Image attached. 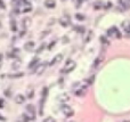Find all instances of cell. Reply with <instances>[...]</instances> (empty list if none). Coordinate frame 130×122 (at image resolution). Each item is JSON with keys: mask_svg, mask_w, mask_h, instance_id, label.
Returning <instances> with one entry per match:
<instances>
[{"mask_svg": "<svg viewBox=\"0 0 130 122\" xmlns=\"http://www.w3.org/2000/svg\"><path fill=\"white\" fill-rule=\"evenodd\" d=\"M75 66H77L75 62L70 60V61H67V62L65 63V65H64V67L62 69L60 72H62V73H70V72H72V71L75 69Z\"/></svg>", "mask_w": 130, "mask_h": 122, "instance_id": "obj_1", "label": "cell"}, {"mask_svg": "<svg viewBox=\"0 0 130 122\" xmlns=\"http://www.w3.org/2000/svg\"><path fill=\"white\" fill-rule=\"evenodd\" d=\"M88 85H87L86 82H83L82 85H80V87L79 88H77L75 89V91H74V94L78 96V97H82V96L86 95V92H87V88H88Z\"/></svg>", "mask_w": 130, "mask_h": 122, "instance_id": "obj_2", "label": "cell"}, {"mask_svg": "<svg viewBox=\"0 0 130 122\" xmlns=\"http://www.w3.org/2000/svg\"><path fill=\"white\" fill-rule=\"evenodd\" d=\"M25 111H26V114H27V116L30 118V120L35 119V107H34V105H32V104L26 105Z\"/></svg>", "mask_w": 130, "mask_h": 122, "instance_id": "obj_3", "label": "cell"}, {"mask_svg": "<svg viewBox=\"0 0 130 122\" xmlns=\"http://www.w3.org/2000/svg\"><path fill=\"white\" fill-rule=\"evenodd\" d=\"M60 110H62L63 114L66 116V118H71V116H73V114H74L73 109L69 105H62V109Z\"/></svg>", "mask_w": 130, "mask_h": 122, "instance_id": "obj_4", "label": "cell"}, {"mask_svg": "<svg viewBox=\"0 0 130 122\" xmlns=\"http://www.w3.org/2000/svg\"><path fill=\"white\" fill-rule=\"evenodd\" d=\"M107 36L115 37V38H121V33L119 32V30H118L115 26H112L111 29H108V31H107Z\"/></svg>", "mask_w": 130, "mask_h": 122, "instance_id": "obj_5", "label": "cell"}, {"mask_svg": "<svg viewBox=\"0 0 130 122\" xmlns=\"http://www.w3.org/2000/svg\"><path fill=\"white\" fill-rule=\"evenodd\" d=\"M122 29L124 31V34L127 38H130V21H123L122 22Z\"/></svg>", "mask_w": 130, "mask_h": 122, "instance_id": "obj_6", "label": "cell"}, {"mask_svg": "<svg viewBox=\"0 0 130 122\" xmlns=\"http://www.w3.org/2000/svg\"><path fill=\"white\" fill-rule=\"evenodd\" d=\"M63 54H57L56 56L54 57L53 60L50 61V63H49V65L50 66H54V65H57V64H59L62 61H63Z\"/></svg>", "mask_w": 130, "mask_h": 122, "instance_id": "obj_7", "label": "cell"}, {"mask_svg": "<svg viewBox=\"0 0 130 122\" xmlns=\"http://www.w3.org/2000/svg\"><path fill=\"white\" fill-rule=\"evenodd\" d=\"M59 23H60V25H62V26H64V27L69 26V25H70V23H71L70 17H69V16H63L59 20Z\"/></svg>", "mask_w": 130, "mask_h": 122, "instance_id": "obj_8", "label": "cell"}, {"mask_svg": "<svg viewBox=\"0 0 130 122\" xmlns=\"http://www.w3.org/2000/svg\"><path fill=\"white\" fill-rule=\"evenodd\" d=\"M103 61H104V54H100L99 56H98L96 60H95V62H94V64H93V66H91V67H93V69H96L97 66L99 65L100 63L103 62Z\"/></svg>", "mask_w": 130, "mask_h": 122, "instance_id": "obj_9", "label": "cell"}, {"mask_svg": "<svg viewBox=\"0 0 130 122\" xmlns=\"http://www.w3.org/2000/svg\"><path fill=\"white\" fill-rule=\"evenodd\" d=\"M46 67H47V64H46V63H42V64H40V65L37 67V70H35V73H37L38 75H40V74H42V73L45 72Z\"/></svg>", "mask_w": 130, "mask_h": 122, "instance_id": "obj_10", "label": "cell"}, {"mask_svg": "<svg viewBox=\"0 0 130 122\" xmlns=\"http://www.w3.org/2000/svg\"><path fill=\"white\" fill-rule=\"evenodd\" d=\"M34 47H35V43L33 41H29V42H26L24 45V49L27 50V51H32L34 49Z\"/></svg>", "mask_w": 130, "mask_h": 122, "instance_id": "obj_11", "label": "cell"}, {"mask_svg": "<svg viewBox=\"0 0 130 122\" xmlns=\"http://www.w3.org/2000/svg\"><path fill=\"white\" fill-rule=\"evenodd\" d=\"M25 96H23L22 94H18V95L15 97V102L17 103V104H23L24 102H25Z\"/></svg>", "mask_w": 130, "mask_h": 122, "instance_id": "obj_12", "label": "cell"}, {"mask_svg": "<svg viewBox=\"0 0 130 122\" xmlns=\"http://www.w3.org/2000/svg\"><path fill=\"white\" fill-rule=\"evenodd\" d=\"M58 100L59 102H62V103H66V102H69L70 100V97H69V95L67 94H62V95H59V97H58Z\"/></svg>", "mask_w": 130, "mask_h": 122, "instance_id": "obj_13", "label": "cell"}, {"mask_svg": "<svg viewBox=\"0 0 130 122\" xmlns=\"http://www.w3.org/2000/svg\"><path fill=\"white\" fill-rule=\"evenodd\" d=\"M119 3L123 7L124 9H129L130 8V0H119Z\"/></svg>", "mask_w": 130, "mask_h": 122, "instance_id": "obj_14", "label": "cell"}, {"mask_svg": "<svg viewBox=\"0 0 130 122\" xmlns=\"http://www.w3.org/2000/svg\"><path fill=\"white\" fill-rule=\"evenodd\" d=\"M26 2L25 0H12V3H13L14 7H21L24 6V3Z\"/></svg>", "mask_w": 130, "mask_h": 122, "instance_id": "obj_15", "label": "cell"}, {"mask_svg": "<svg viewBox=\"0 0 130 122\" xmlns=\"http://www.w3.org/2000/svg\"><path fill=\"white\" fill-rule=\"evenodd\" d=\"M24 74L22 72L20 73H10V74H8V78L9 79H18V78H22Z\"/></svg>", "mask_w": 130, "mask_h": 122, "instance_id": "obj_16", "label": "cell"}, {"mask_svg": "<svg viewBox=\"0 0 130 122\" xmlns=\"http://www.w3.org/2000/svg\"><path fill=\"white\" fill-rule=\"evenodd\" d=\"M45 6L47 8H54V7L56 6V2L54 1V0H46L45 1Z\"/></svg>", "mask_w": 130, "mask_h": 122, "instance_id": "obj_17", "label": "cell"}, {"mask_svg": "<svg viewBox=\"0 0 130 122\" xmlns=\"http://www.w3.org/2000/svg\"><path fill=\"white\" fill-rule=\"evenodd\" d=\"M29 120H30V118L27 116V114H22L20 116V119L17 120V122H29Z\"/></svg>", "mask_w": 130, "mask_h": 122, "instance_id": "obj_18", "label": "cell"}, {"mask_svg": "<svg viewBox=\"0 0 130 122\" xmlns=\"http://www.w3.org/2000/svg\"><path fill=\"white\" fill-rule=\"evenodd\" d=\"M93 37H94V32H93V31H89V32H88V34L86 36V38H84V43L89 42L90 40L93 39Z\"/></svg>", "mask_w": 130, "mask_h": 122, "instance_id": "obj_19", "label": "cell"}, {"mask_svg": "<svg viewBox=\"0 0 130 122\" xmlns=\"http://www.w3.org/2000/svg\"><path fill=\"white\" fill-rule=\"evenodd\" d=\"M33 94H34L33 88H32V87H30V88L27 89V92H26V98H29V99L33 98Z\"/></svg>", "mask_w": 130, "mask_h": 122, "instance_id": "obj_20", "label": "cell"}, {"mask_svg": "<svg viewBox=\"0 0 130 122\" xmlns=\"http://www.w3.org/2000/svg\"><path fill=\"white\" fill-rule=\"evenodd\" d=\"M30 10H32V6H31L30 2H25L24 3V8H23V12H25V13H27V12H30Z\"/></svg>", "mask_w": 130, "mask_h": 122, "instance_id": "obj_21", "label": "cell"}, {"mask_svg": "<svg viewBox=\"0 0 130 122\" xmlns=\"http://www.w3.org/2000/svg\"><path fill=\"white\" fill-rule=\"evenodd\" d=\"M102 7H104V3L102 1H95L94 2V9H100Z\"/></svg>", "mask_w": 130, "mask_h": 122, "instance_id": "obj_22", "label": "cell"}, {"mask_svg": "<svg viewBox=\"0 0 130 122\" xmlns=\"http://www.w3.org/2000/svg\"><path fill=\"white\" fill-rule=\"evenodd\" d=\"M22 23H23V25H24L25 27L30 26V25H31V18H29V17H25V18H23Z\"/></svg>", "mask_w": 130, "mask_h": 122, "instance_id": "obj_23", "label": "cell"}, {"mask_svg": "<svg viewBox=\"0 0 130 122\" xmlns=\"http://www.w3.org/2000/svg\"><path fill=\"white\" fill-rule=\"evenodd\" d=\"M38 62H39V58H33V60L31 61L30 64H29V69H33V66L37 65Z\"/></svg>", "mask_w": 130, "mask_h": 122, "instance_id": "obj_24", "label": "cell"}, {"mask_svg": "<svg viewBox=\"0 0 130 122\" xmlns=\"http://www.w3.org/2000/svg\"><path fill=\"white\" fill-rule=\"evenodd\" d=\"M94 80H95V75H91L90 78H88L87 80H84V82H86L88 86H90V85L94 82Z\"/></svg>", "mask_w": 130, "mask_h": 122, "instance_id": "obj_25", "label": "cell"}, {"mask_svg": "<svg viewBox=\"0 0 130 122\" xmlns=\"http://www.w3.org/2000/svg\"><path fill=\"white\" fill-rule=\"evenodd\" d=\"M10 25H12V26H10L12 31H14V32H15V31H17V27H16V22H15L14 20H12V21H10Z\"/></svg>", "mask_w": 130, "mask_h": 122, "instance_id": "obj_26", "label": "cell"}, {"mask_svg": "<svg viewBox=\"0 0 130 122\" xmlns=\"http://www.w3.org/2000/svg\"><path fill=\"white\" fill-rule=\"evenodd\" d=\"M100 42L103 43V45H105V46H107L110 43V41L106 39V37H100Z\"/></svg>", "mask_w": 130, "mask_h": 122, "instance_id": "obj_27", "label": "cell"}, {"mask_svg": "<svg viewBox=\"0 0 130 122\" xmlns=\"http://www.w3.org/2000/svg\"><path fill=\"white\" fill-rule=\"evenodd\" d=\"M75 18H77L78 21H84L86 20L84 15H82V14H77V15H75Z\"/></svg>", "mask_w": 130, "mask_h": 122, "instance_id": "obj_28", "label": "cell"}, {"mask_svg": "<svg viewBox=\"0 0 130 122\" xmlns=\"http://www.w3.org/2000/svg\"><path fill=\"white\" fill-rule=\"evenodd\" d=\"M42 122H56V120L54 119V118H51V116H47L46 119H43Z\"/></svg>", "mask_w": 130, "mask_h": 122, "instance_id": "obj_29", "label": "cell"}, {"mask_svg": "<svg viewBox=\"0 0 130 122\" xmlns=\"http://www.w3.org/2000/svg\"><path fill=\"white\" fill-rule=\"evenodd\" d=\"M75 31H78L79 33L82 34V33L84 32V27L83 26H75Z\"/></svg>", "mask_w": 130, "mask_h": 122, "instance_id": "obj_30", "label": "cell"}, {"mask_svg": "<svg viewBox=\"0 0 130 122\" xmlns=\"http://www.w3.org/2000/svg\"><path fill=\"white\" fill-rule=\"evenodd\" d=\"M5 96L10 97V96H12V91H10V90H5Z\"/></svg>", "mask_w": 130, "mask_h": 122, "instance_id": "obj_31", "label": "cell"}, {"mask_svg": "<svg viewBox=\"0 0 130 122\" xmlns=\"http://www.w3.org/2000/svg\"><path fill=\"white\" fill-rule=\"evenodd\" d=\"M43 48H45V45H41V46H40V47H39V48H38V50H37V53H39V54H40V53H41V51H42V49H43Z\"/></svg>", "mask_w": 130, "mask_h": 122, "instance_id": "obj_32", "label": "cell"}, {"mask_svg": "<svg viewBox=\"0 0 130 122\" xmlns=\"http://www.w3.org/2000/svg\"><path fill=\"white\" fill-rule=\"evenodd\" d=\"M0 8H1V9H5V8H6V6H5V3H3L2 0H0Z\"/></svg>", "mask_w": 130, "mask_h": 122, "instance_id": "obj_33", "label": "cell"}, {"mask_svg": "<svg viewBox=\"0 0 130 122\" xmlns=\"http://www.w3.org/2000/svg\"><path fill=\"white\" fill-rule=\"evenodd\" d=\"M55 43H56V41H55V40H54V41H51V42H50V46H49V49H53V47L55 46Z\"/></svg>", "mask_w": 130, "mask_h": 122, "instance_id": "obj_34", "label": "cell"}, {"mask_svg": "<svg viewBox=\"0 0 130 122\" xmlns=\"http://www.w3.org/2000/svg\"><path fill=\"white\" fill-rule=\"evenodd\" d=\"M2 107H3V100L0 99V109H2Z\"/></svg>", "mask_w": 130, "mask_h": 122, "instance_id": "obj_35", "label": "cell"}, {"mask_svg": "<svg viewBox=\"0 0 130 122\" xmlns=\"http://www.w3.org/2000/svg\"><path fill=\"white\" fill-rule=\"evenodd\" d=\"M1 61H2V55L0 54V63H1Z\"/></svg>", "mask_w": 130, "mask_h": 122, "instance_id": "obj_36", "label": "cell"}, {"mask_svg": "<svg viewBox=\"0 0 130 122\" xmlns=\"http://www.w3.org/2000/svg\"><path fill=\"white\" fill-rule=\"evenodd\" d=\"M0 120H3V118H2V116H1V115H0Z\"/></svg>", "mask_w": 130, "mask_h": 122, "instance_id": "obj_37", "label": "cell"}, {"mask_svg": "<svg viewBox=\"0 0 130 122\" xmlns=\"http://www.w3.org/2000/svg\"><path fill=\"white\" fill-rule=\"evenodd\" d=\"M124 122H129V121H124Z\"/></svg>", "mask_w": 130, "mask_h": 122, "instance_id": "obj_38", "label": "cell"}, {"mask_svg": "<svg viewBox=\"0 0 130 122\" xmlns=\"http://www.w3.org/2000/svg\"><path fill=\"white\" fill-rule=\"evenodd\" d=\"M71 122H73V121H71Z\"/></svg>", "mask_w": 130, "mask_h": 122, "instance_id": "obj_39", "label": "cell"}, {"mask_svg": "<svg viewBox=\"0 0 130 122\" xmlns=\"http://www.w3.org/2000/svg\"><path fill=\"white\" fill-rule=\"evenodd\" d=\"M63 1H64V0H63Z\"/></svg>", "mask_w": 130, "mask_h": 122, "instance_id": "obj_40", "label": "cell"}]
</instances>
